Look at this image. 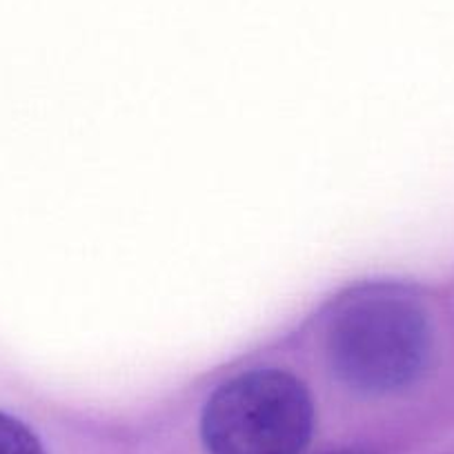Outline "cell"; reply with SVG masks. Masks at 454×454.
Masks as SVG:
<instances>
[{
    "mask_svg": "<svg viewBox=\"0 0 454 454\" xmlns=\"http://www.w3.org/2000/svg\"><path fill=\"white\" fill-rule=\"evenodd\" d=\"M0 454H45L38 436L19 419L0 412Z\"/></svg>",
    "mask_w": 454,
    "mask_h": 454,
    "instance_id": "cell-3",
    "label": "cell"
},
{
    "mask_svg": "<svg viewBox=\"0 0 454 454\" xmlns=\"http://www.w3.org/2000/svg\"><path fill=\"white\" fill-rule=\"evenodd\" d=\"M434 325L410 287L372 283L340 296L325 318V356L343 386L392 395L412 386L432 359Z\"/></svg>",
    "mask_w": 454,
    "mask_h": 454,
    "instance_id": "cell-1",
    "label": "cell"
},
{
    "mask_svg": "<svg viewBox=\"0 0 454 454\" xmlns=\"http://www.w3.org/2000/svg\"><path fill=\"white\" fill-rule=\"evenodd\" d=\"M314 432V401L283 370L239 374L207 399L200 436L209 454H303Z\"/></svg>",
    "mask_w": 454,
    "mask_h": 454,
    "instance_id": "cell-2",
    "label": "cell"
}]
</instances>
